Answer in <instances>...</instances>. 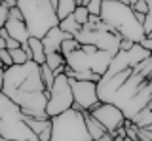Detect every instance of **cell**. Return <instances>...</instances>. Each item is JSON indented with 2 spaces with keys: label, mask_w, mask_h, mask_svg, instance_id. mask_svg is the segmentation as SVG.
I'll use <instances>...</instances> for the list:
<instances>
[{
  "label": "cell",
  "mask_w": 152,
  "mask_h": 141,
  "mask_svg": "<svg viewBox=\"0 0 152 141\" xmlns=\"http://www.w3.org/2000/svg\"><path fill=\"white\" fill-rule=\"evenodd\" d=\"M91 115L101 122V126L108 134H114L116 130H120L126 124V116L120 107H116L114 103H99L93 111H89Z\"/></svg>",
  "instance_id": "6"
},
{
  "label": "cell",
  "mask_w": 152,
  "mask_h": 141,
  "mask_svg": "<svg viewBox=\"0 0 152 141\" xmlns=\"http://www.w3.org/2000/svg\"><path fill=\"white\" fill-rule=\"evenodd\" d=\"M74 109V97H72V88H70V78L65 73L55 74V80L51 88L48 90V105H46V115L50 118Z\"/></svg>",
  "instance_id": "4"
},
{
  "label": "cell",
  "mask_w": 152,
  "mask_h": 141,
  "mask_svg": "<svg viewBox=\"0 0 152 141\" xmlns=\"http://www.w3.org/2000/svg\"><path fill=\"white\" fill-rule=\"evenodd\" d=\"M70 88H72V97H74V109L89 112L101 103L97 95V84L91 80H72L70 78Z\"/></svg>",
  "instance_id": "5"
},
{
  "label": "cell",
  "mask_w": 152,
  "mask_h": 141,
  "mask_svg": "<svg viewBox=\"0 0 152 141\" xmlns=\"http://www.w3.org/2000/svg\"><path fill=\"white\" fill-rule=\"evenodd\" d=\"M0 4H2V0H0Z\"/></svg>",
  "instance_id": "41"
},
{
  "label": "cell",
  "mask_w": 152,
  "mask_h": 141,
  "mask_svg": "<svg viewBox=\"0 0 152 141\" xmlns=\"http://www.w3.org/2000/svg\"><path fill=\"white\" fill-rule=\"evenodd\" d=\"M72 15H74V19L80 23V25H88V21H89V12H88V8L86 6H76V10L72 12Z\"/></svg>",
  "instance_id": "20"
},
{
  "label": "cell",
  "mask_w": 152,
  "mask_h": 141,
  "mask_svg": "<svg viewBox=\"0 0 152 141\" xmlns=\"http://www.w3.org/2000/svg\"><path fill=\"white\" fill-rule=\"evenodd\" d=\"M6 19H8V10L0 4V29L4 27V23H6Z\"/></svg>",
  "instance_id": "26"
},
{
  "label": "cell",
  "mask_w": 152,
  "mask_h": 141,
  "mask_svg": "<svg viewBox=\"0 0 152 141\" xmlns=\"http://www.w3.org/2000/svg\"><path fill=\"white\" fill-rule=\"evenodd\" d=\"M139 44H141V46H142L145 50L152 51V38H150V36H145V38H142V40L139 42Z\"/></svg>",
  "instance_id": "27"
},
{
  "label": "cell",
  "mask_w": 152,
  "mask_h": 141,
  "mask_svg": "<svg viewBox=\"0 0 152 141\" xmlns=\"http://www.w3.org/2000/svg\"><path fill=\"white\" fill-rule=\"evenodd\" d=\"M2 48H6V38L0 36V50H2Z\"/></svg>",
  "instance_id": "33"
},
{
  "label": "cell",
  "mask_w": 152,
  "mask_h": 141,
  "mask_svg": "<svg viewBox=\"0 0 152 141\" xmlns=\"http://www.w3.org/2000/svg\"><path fill=\"white\" fill-rule=\"evenodd\" d=\"M89 55H91V54H86L82 48L76 50V51H72V54H69V55L65 57L66 67H69L70 70H91V69H89V67H91Z\"/></svg>",
  "instance_id": "10"
},
{
  "label": "cell",
  "mask_w": 152,
  "mask_h": 141,
  "mask_svg": "<svg viewBox=\"0 0 152 141\" xmlns=\"http://www.w3.org/2000/svg\"><path fill=\"white\" fill-rule=\"evenodd\" d=\"M139 130H142V134H145L146 137L152 141V124H150V126H146V128H139Z\"/></svg>",
  "instance_id": "30"
},
{
  "label": "cell",
  "mask_w": 152,
  "mask_h": 141,
  "mask_svg": "<svg viewBox=\"0 0 152 141\" xmlns=\"http://www.w3.org/2000/svg\"><path fill=\"white\" fill-rule=\"evenodd\" d=\"M146 36H150V38H152V31H150V32H148V35H146Z\"/></svg>",
  "instance_id": "37"
},
{
  "label": "cell",
  "mask_w": 152,
  "mask_h": 141,
  "mask_svg": "<svg viewBox=\"0 0 152 141\" xmlns=\"http://www.w3.org/2000/svg\"><path fill=\"white\" fill-rule=\"evenodd\" d=\"M80 42L74 38V36H70V38H66V40H63V44H61V54L65 55H69V54H72V51H76V50H80Z\"/></svg>",
  "instance_id": "19"
},
{
  "label": "cell",
  "mask_w": 152,
  "mask_h": 141,
  "mask_svg": "<svg viewBox=\"0 0 152 141\" xmlns=\"http://www.w3.org/2000/svg\"><path fill=\"white\" fill-rule=\"evenodd\" d=\"M101 19L110 27L112 31H116L122 38H127L135 44L146 36L145 29L139 21L135 19V12L131 6L116 0H103V8H101Z\"/></svg>",
  "instance_id": "1"
},
{
  "label": "cell",
  "mask_w": 152,
  "mask_h": 141,
  "mask_svg": "<svg viewBox=\"0 0 152 141\" xmlns=\"http://www.w3.org/2000/svg\"><path fill=\"white\" fill-rule=\"evenodd\" d=\"M0 65H2L4 69H8V67H12V65H13V59H12V55H10V50L8 48L0 50Z\"/></svg>",
  "instance_id": "22"
},
{
  "label": "cell",
  "mask_w": 152,
  "mask_h": 141,
  "mask_svg": "<svg viewBox=\"0 0 152 141\" xmlns=\"http://www.w3.org/2000/svg\"><path fill=\"white\" fill-rule=\"evenodd\" d=\"M133 44H135V42H131V40H127V38H122L120 40V50H129Z\"/></svg>",
  "instance_id": "28"
},
{
  "label": "cell",
  "mask_w": 152,
  "mask_h": 141,
  "mask_svg": "<svg viewBox=\"0 0 152 141\" xmlns=\"http://www.w3.org/2000/svg\"><path fill=\"white\" fill-rule=\"evenodd\" d=\"M76 2H78V6H86V4H88L89 0H76Z\"/></svg>",
  "instance_id": "35"
},
{
  "label": "cell",
  "mask_w": 152,
  "mask_h": 141,
  "mask_svg": "<svg viewBox=\"0 0 152 141\" xmlns=\"http://www.w3.org/2000/svg\"><path fill=\"white\" fill-rule=\"evenodd\" d=\"M46 65L53 70L55 74L65 73V67H66L65 55L61 54V51H51V54H46Z\"/></svg>",
  "instance_id": "14"
},
{
  "label": "cell",
  "mask_w": 152,
  "mask_h": 141,
  "mask_svg": "<svg viewBox=\"0 0 152 141\" xmlns=\"http://www.w3.org/2000/svg\"><path fill=\"white\" fill-rule=\"evenodd\" d=\"M50 4H51V6H53L55 10H57V4H59V0H50Z\"/></svg>",
  "instance_id": "36"
},
{
  "label": "cell",
  "mask_w": 152,
  "mask_h": 141,
  "mask_svg": "<svg viewBox=\"0 0 152 141\" xmlns=\"http://www.w3.org/2000/svg\"><path fill=\"white\" fill-rule=\"evenodd\" d=\"M2 74H4V67L0 65V88H2Z\"/></svg>",
  "instance_id": "34"
},
{
  "label": "cell",
  "mask_w": 152,
  "mask_h": 141,
  "mask_svg": "<svg viewBox=\"0 0 152 141\" xmlns=\"http://www.w3.org/2000/svg\"><path fill=\"white\" fill-rule=\"evenodd\" d=\"M131 8H133V12H139V13H148V10H150V6L146 4V0H137Z\"/></svg>",
  "instance_id": "23"
},
{
  "label": "cell",
  "mask_w": 152,
  "mask_h": 141,
  "mask_svg": "<svg viewBox=\"0 0 152 141\" xmlns=\"http://www.w3.org/2000/svg\"><path fill=\"white\" fill-rule=\"evenodd\" d=\"M148 107H150V109H152V99H150V103H148Z\"/></svg>",
  "instance_id": "38"
},
{
  "label": "cell",
  "mask_w": 152,
  "mask_h": 141,
  "mask_svg": "<svg viewBox=\"0 0 152 141\" xmlns=\"http://www.w3.org/2000/svg\"><path fill=\"white\" fill-rule=\"evenodd\" d=\"M27 126L38 135L40 141L51 139V118H36V116H25Z\"/></svg>",
  "instance_id": "9"
},
{
  "label": "cell",
  "mask_w": 152,
  "mask_h": 141,
  "mask_svg": "<svg viewBox=\"0 0 152 141\" xmlns=\"http://www.w3.org/2000/svg\"><path fill=\"white\" fill-rule=\"evenodd\" d=\"M84 122H86V128H88L89 137L95 139V141H99L101 137H104V135L108 134V131L101 126V122L95 118L91 112H84Z\"/></svg>",
  "instance_id": "13"
},
{
  "label": "cell",
  "mask_w": 152,
  "mask_h": 141,
  "mask_svg": "<svg viewBox=\"0 0 152 141\" xmlns=\"http://www.w3.org/2000/svg\"><path fill=\"white\" fill-rule=\"evenodd\" d=\"M40 76H42V82H44L46 90H50L51 84H53V80H55V73L44 63V65H40Z\"/></svg>",
  "instance_id": "18"
},
{
  "label": "cell",
  "mask_w": 152,
  "mask_h": 141,
  "mask_svg": "<svg viewBox=\"0 0 152 141\" xmlns=\"http://www.w3.org/2000/svg\"><path fill=\"white\" fill-rule=\"evenodd\" d=\"M2 6L6 8V10H10V8H15L17 6V0H2Z\"/></svg>",
  "instance_id": "29"
},
{
  "label": "cell",
  "mask_w": 152,
  "mask_h": 141,
  "mask_svg": "<svg viewBox=\"0 0 152 141\" xmlns=\"http://www.w3.org/2000/svg\"><path fill=\"white\" fill-rule=\"evenodd\" d=\"M10 55H12V59H13V65H23V63H27V61H31L27 50L23 48V46H19L15 50H10Z\"/></svg>",
  "instance_id": "17"
},
{
  "label": "cell",
  "mask_w": 152,
  "mask_h": 141,
  "mask_svg": "<svg viewBox=\"0 0 152 141\" xmlns=\"http://www.w3.org/2000/svg\"><path fill=\"white\" fill-rule=\"evenodd\" d=\"M19 46H21V44H19L15 38H12V36H8V38H6V48L8 50H15V48H19Z\"/></svg>",
  "instance_id": "25"
},
{
  "label": "cell",
  "mask_w": 152,
  "mask_h": 141,
  "mask_svg": "<svg viewBox=\"0 0 152 141\" xmlns=\"http://www.w3.org/2000/svg\"><path fill=\"white\" fill-rule=\"evenodd\" d=\"M76 6H78V2L76 0H59V4H57V17H59V21L61 19H65L66 15H70L74 10H76Z\"/></svg>",
  "instance_id": "16"
},
{
  "label": "cell",
  "mask_w": 152,
  "mask_h": 141,
  "mask_svg": "<svg viewBox=\"0 0 152 141\" xmlns=\"http://www.w3.org/2000/svg\"><path fill=\"white\" fill-rule=\"evenodd\" d=\"M89 141H95V139H89Z\"/></svg>",
  "instance_id": "40"
},
{
  "label": "cell",
  "mask_w": 152,
  "mask_h": 141,
  "mask_svg": "<svg viewBox=\"0 0 152 141\" xmlns=\"http://www.w3.org/2000/svg\"><path fill=\"white\" fill-rule=\"evenodd\" d=\"M135 19L142 25V23H145V19H146V13H139V12H135Z\"/></svg>",
  "instance_id": "31"
},
{
  "label": "cell",
  "mask_w": 152,
  "mask_h": 141,
  "mask_svg": "<svg viewBox=\"0 0 152 141\" xmlns=\"http://www.w3.org/2000/svg\"><path fill=\"white\" fill-rule=\"evenodd\" d=\"M17 8L23 13L28 35L34 38H44L48 31L59 25V17L50 0H17Z\"/></svg>",
  "instance_id": "2"
},
{
  "label": "cell",
  "mask_w": 152,
  "mask_h": 141,
  "mask_svg": "<svg viewBox=\"0 0 152 141\" xmlns=\"http://www.w3.org/2000/svg\"><path fill=\"white\" fill-rule=\"evenodd\" d=\"M59 29H61V31H65V32H69L70 36H76L80 31H82V25H80V23L74 19V15L70 13V15H66L65 19H61V21H59Z\"/></svg>",
  "instance_id": "15"
},
{
  "label": "cell",
  "mask_w": 152,
  "mask_h": 141,
  "mask_svg": "<svg viewBox=\"0 0 152 141\" xmlns=\"http://www.w3.org/2000/svg\"><path fill=\"white\" fill-rule=\"evenodd\" d=\"M86 8H88L89 15L99 17L101 15V8H103V0H89V2L86 4Z\"/></svg>",
  "instance_id": "21"
},
{
  "label": "cell",
  "mask_w": 152,
  "mask_h": 141,
  "mask_svg": "<svg viewBox=\"0 0 152 141\" xmlns=\"http://www.w3.org/2000/svg\"><path fill=\"white\" fill-rule=\"evenodd\" d=\"M116 2H122V4H127V6H133L137 0H116Z\"/></svg>",
  "instance_id": "32"
},
{
  "label": "cell",
  "mask_w": 152,
  "mask_h": 141,
  "mask_svg": "<svg viewBox=\"0 0 152 141\" xmlns=\"http://www.w3.org/2000/svg\"><path fill=\"white\" fill-rule=\"evenodd\" d=\"M70 38L69 32L61 31L59 25L53 27V29H50L46 32V36L42 38V44H44V50L46 54H51V51H61V44H63V40Z\"/></svg>",
  "instance_id": "7"
},
{
  "label": "cell",
  "mask_w": 152,
  "mask_h": 141,
  "mask_svg": "<svg viewBox=\"0 0 152 141\" xmlns=\"http://www.w3.org/2000/svg\"><path fill=\"white\" fill-rule=\"evenodd\" d=\"M4 29H6L8 36L15 38L19 44H27V40L31 38V35H28L27 25H25V21H23V19H13V17H8L6 23H4Z\"/></svg>",
  "instance_id": "8"
},
{
  "label": "cell",
  "mask_w": 152,
  "mask_h": 141,
  "mask_svg": "<svg viewBox=\"0 0 152 141\" xmlns=\"http://www.w3.org/2000/svg\"><path fill=\"white\" fill-rule=\"evenodd\" d=\"M110 59H112V54L108 51H103V50H97L95 54L89 55V61H91V73H97V74H103L108 70V65H110Z\"/></svg>",
  "instance_id": "12"
},
{
  "label": "cell",
  "mask_w": 152,
  "mask_h": 141,
  "mask_svg": "<svg viewBox=\"0 0 152 141\" xmlns=\"http://www.w3.org/2000/svg\"><path fill=\"white\" fill-rule=\"evenodd\" d=\"M21 46L27 50L31 61H34V63H38V65L46 63V50H44V44H42V38L31 36V38L27 40V44H21Z\"/></svg>",
  "instance_id": "11"
},
{
  "label": "cell",
  "mask_w": 152,
  "mask_h": 141,
  "mask_svg": "<svg viewBox=\"0 0 152 141\" xmlns=\"http://www.w3.org/2000/svg\"><path fill=\"white\" fill-rule=\"evenodd\" d=\"M84 112L70 109L51 118V139L50 141H89Z\"/></svg>",
  "instance_id": "3"
},
{
  "label": "cell",
  "mask_w": 152,
  "mask_h": 141,
  "mask_svg": "<svg viewBox=\"0 0 152 141\" xmlns=\"http://www.w3.org/2000/svg\"><path fill=\"white\" fill-rule=\"evenodd\" d=\"M148 13H150V15H152V8H150V10H148Z\"/></svg>",
  "instance_id": "39"
},
{
  "label": "cell",
  "mask_w": 152,
  "mask_h": 141,
  "mask_svg": "<svg viewBox=\"0 0 152 141\" xmlns=\"http://www.w3.org/2000/svg\"><path fill=\"white\" fill-rule=\"evenodd\" d=\"M142 29H145L146 35L152 31V15H150V13H146V19H145V23H142Z\"/></svg>",
  "instance_id": "24"
}]
</instances>
